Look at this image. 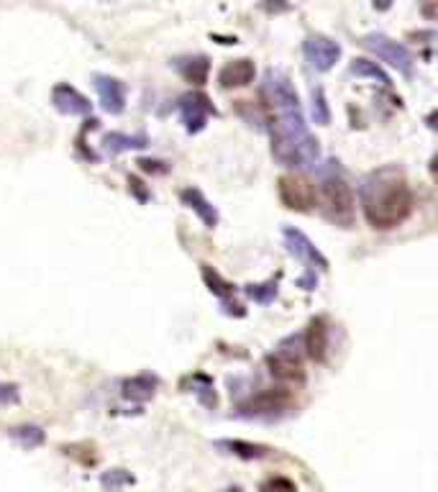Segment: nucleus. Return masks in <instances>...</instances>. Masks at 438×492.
I'll return each instance as SVG.
<instances>
[{"label": "nucleus", "instance_id": "nucleus-1", "mask_svg": "<svg viewBox=\"0 0 438 492\" xmlns=\"http://www.w3.org/2000/svg\"><path fill=\"white\" fill-rule=\"evenodd\" d=\"M359 195L367 221L379 231L400 226L413 210V193L397 167H382L372 172L362 182Z\"/></svg>", "mask_w": 438, "mask_h": 492}, {"label": "nucleus", "instance_id": "nucleus-2", "mask_svg": "<svg viewBox=\"0 0 438 492\" xmlns=\"http://www.w3.org/2000/svg\"><path fill=\"white\" fill-rule=\"evenodd\" d=\"M321 155L318 141L310 136L303 113H280L272 129V157L283 167H310Z\"/></svg>", "mask_w": 438, "mask_h": 492}, {"label": "nucleus", "instance_id": "nucleus-3", "mask_svg": "<svg viewBox=\"0 0 438 492\" xmlns=\"http://www.w3.org/2000/svg\"><path fill=\"white\" fill-rule=\"evenodd\" d=\"M321 202L330 221L351 226L354 221V193L341 178H326L321 182Z\"/></svg>", "mask_w": 438, "mask_h": 492}, {"label": "nucleus", "instance_id": "nucleus-4", "mask_svg": "<svg viewBox=\"0 0 438 492\" xmlns=\"http://www.w3.org/2000/svg\"><path fill=\"white\" fill-rule=\"evenodd\" d=\"M362 44L367 46L372 54H377L382 62H387L390 67L397 69V72H402V75H410L413 72L416 57H413V52L405 44L394 42V39L385 36V34H367L362 39Z\"/></svg>", "mask_w": 438, "mask_h": 492}, {"label": "nucleus", "instance_id": "nucleus-5", "mask_svg": "<svg viewBox=\"0 0 438 492\" xmlns=\"http://www.w3.org/2000/svg\"><path fill=\"white\" fill-rule=\"evenodd\" d=\"M280 201L290 210H300V213H307L315 201H318V193L313 187V182L306 178H298V175H285L280 178Z\"/></svg>", "mask_w": 438, "mask_h": 492}, {"label": "nucleus", "instance_id": "nucleus-6", "mask_svg": "<svg viewBox=\"0 0 438 492\" xmlns=\"http://www.w3.org/2000/svg\"><path fill=\"white\" fill-rule=\"evenodd\" d=\"M213 113H216V108H213V103L205 92L193 90V92H185L179 98V115H182V123H185L187 134H200Z\"/></svg>", "mask_w": 438, "mask_h": 492}, {"label": "nucleus", "instance_id": "nucleus-7", "mask_svg": "<svg viewBox=\"0 0 438 492\" xmlns=\"http://www.w3.org/2000/svg\"><path fill=\"white\" fill-rule=\"evenodd\" d=\"M264 95L269 98V103L280 113H298L300 111V98L292 88V83L287 80L283 72L269 69L264 77Z\"/></svg>", "mask_w": 438, "mask_h": 492}, {"label": "nucleus", "instance_id": "nucleus-8", "mask_svg": "<svg viewBox=\"0 0 438 492\" xmlns=\"http://www.w3.org/2000/svg\"><path fill=\"white\" fill-rule=\"evenodd\" d=\"M303 54H306L307 65L318 72H329L338 57H341V46L336 44L329 36H321V34H313L303 42Z\"/></svg>", "mask_w": 438, "mask_h": 492}, {"label": "nucleus", "instance_id": "nucleus-9", "mask_svg": "<svg viewBox=\"0 0 438 492\" xmlns=\"http://www.w3.org/2000/svg\"><path fill=\"white\" fill-rule=\"evenodd\" d=\"M283 236H285L287 251H290L292 257H298V259H300V262H306V265L318 267L321 272H326V269H329V259L315 249V244L307 239L303 231L292 228V226H285V228H283Z\"/></svg>", "mask_w": 438, "mask_h": 492}, {"label": "nucleus", "instance_id": "nucleus-10", "mask_svg": "<svg viewBox=\"0 0 438 492\" xmlns=\"http://www.w3.org/2000/svg\"><path fill=\"white\" fill-rule=\"evenodd\" d=\"M92 85L98 90L100 98V108L110 115H121L126 108V85L110 75H92Z\"/></svg>", "mask_w": 438, "mask_h": 492}, {"label": "nucleus", "instance_id": "nucleus-11", "mask_svg": "<svg viewBox=\"0 0 438 492\" xmlns=\"http://www.w3.org/2000/svg\"><path fill=\"white\" fill-rule=\"evenodd\" d=\"M52 106L65 115H90L92 113L90 98H85L80 90H75L67 83H60L52 88Z\"/></svg>", "mask_w": 438, "mask_h": 492}, {"label": "nucleus", "instance_id": "nucleus-12", "mask_svg": "<svg viewBox=\"0 0 438 492\" xmlns=\"http://www.w3.org/2000/svg\"><path fill=\"white\" fill-rule=\"evenodd\" d=\"M292 403V395L287 390H264L259 395H254L251 401L242 405L246 416H272V413H283Z\"/></svg>", "mask_w": 438, "mask_h": 492}, {"label": "nucleus", "instance_id": "nucleus-13", "mask_svg": "<svg viewBox=\"0 0 438 492\" xmlns=\"http://www.w3.org/2000/svg\"><path fill=\"white\" fill-rule=\"evenodd\" d=\"M267 367H269L272 377H277V380H283V382L306 380V369H303V364H300V357H298V354H292V352H285V349H280L277 354L267 357Z\"/></svg>", "mask_w": 438, "mask_h": 492}, {"label": "nucleus", "instance_id": "nucleus-14", "mask_svg": "<svg viewBox=\"0 0 438 492\" xmlns=\"http://www.w3.org/2000/svg\"><path fill=\"white\" fill-rule=\"evenodd\" d=\"M306 352L313 361L329 359V326L326 318H313L306 331Z\"/></svg>", "mask_w": 438, "mask_h": 492}, {"label": "nucleus", "instance_id": "nucleus-15", "mask_svg": "<svg viewBox=\"0 0 438 492\" xmlns=\"http://www.w3.org/2000/svg\"><path fill=\"white\" fill-rule=\"evenodd\" d=\"M257 75V67L251 60H234L219 72V85L220 88H246Z\"/></svg>", "mask_w": 438, "mask_h": 492}, {"label": "nucleus", "instance_id": "nucleus-16", "mask_svg": "<svg viewBox=\"0 0 438 492\" xmlns=\"http://www.w3.org/2000/svg\"><path fill=\"white\" fill-rule=\"evenodd\" d=\"M200 274H203V280H205V285H208V290L213 292L216 298L223 300V306H226V311L228 313H236L243 315L242 306L239 303H231V295H234V285L228 282V280H223L216 269L211 267V265H200Z\"/></svg>", "mask_w": 438, "mask_h": 492}, {"label": "nucleus", "instance_id": "nucleus-17", "mask_svg": "<svg viewBox=\"0 0 438 492\" xmlns=\"http://www.w3.org/2000/svg\"><path fill=\"white\" fill-rule=\"evenodd\" d=\"M179 201L185 202L190 210H195L197 218L208 226V228H216V226H219V210H216V205L208 201L197 187H185V190L179 193Z\"/></svg>", "mask_w": 438, "mask_h": 492}, {"label": "nucleus", "instance_id": "nucleus-18", "mask_svg": "<svg viewBox=\"0 0 438 492\" xmlns=\"http://www.w3.org/2000/svg\"><path fill=\"white\" fill-rule=\"evenodd\" d=\"M175 69L193 85H203L208 80V72H211V60L203 57V54H187V57H177Z\"/></svg>", "mask_w": 438, "mask_h": 492}, {"label": "nucleus", "instance_id": "nucleus-19", "mask_svg": "<svg viewBox=\"0 0 438 492\" xmlns=\"http://www.w3.org/2000/svg\"><path fill=\"white\" fill-rule=\"evenodd\" d=\"M156 385L159 380L154 375H139V377H129L121 385V395L131 403H147L152 401L154 393H156Z\"/></svg>", "mask_w": 438, "mask_h": 492}, {"label": "nucleus", "instance_id": "nucleus-20", "mask_svg": "<svg viewBox=\"0 0 438 492\" xmlns=\"http://www.w3.org/2000/svg\"><path fill=\"white\" fill-rule=\"evenodd\" d=\"M149 147V136L147 134H118V131H110L103 136V149L108 155H123V152H131V149H147Z\"/></svg>", "mask_w": 438, "mask_h": 492}, {"label": "nucleus", "instance_id": "nucleus-21", "mask_svg": "<svg viewBox=\"0 0 438 492\" xmlns=\"http://www.w3.org/2000/svg\"><path fill=\"white\" fill-rule=\"evenodd\" d=\"M216 448L226 451V454H234L239 459H264L269 454V448L262 444H249V441H239V439H228V441H216Z\"/></svg>", "mask_w": 438, "mask_h": 492}, {"label": "nucleus", "instance_id": "nucleus-22", "mask_svg": "<svg viewBox=\"0 0 438 492\" xmlns=\"http://www.w3.org/2000/svg\"><path fill=\"white\" fill-rule=\"evenodd\" d=\"M11 439H13V441H19L23 448H36V447H42V444L46 441V433H44V428H39V425L23 424V425H16V428H11Z\"/></svg>", "mask_w": 438, "mask_h": 492}, {"label": "nucleus", "instance_id": "nucleus-23", "mask_svg": "<svg viewBox=\"0 0 438 492\" xmlns=\"http://www.w3.org/2000/svg\"><path fill=\"white\" fill-rule=\"evenodd\" d=\"M351 75H356V77H372L379 85H390V75L379 67L377 62H370V60H354Z\"/></svg>", "mask_w": 438, "mask_h": 492}, {"label": "nucleus", "instance_id": "nucleus-24", "mask_svg": "<svg viewBox=\"0 0 438 492\" xmlns=\"http://www.w3.org/2000/svg\"><path fill=\"white\" fill-rule=\"evenodd\" d=\"M100 485H103L106 490H121V488H131V485H136V480H133L131 472L108 470V472H103Z\"/></svg>", "mask_w": 438, "mask_h": 492}, {"label": "nucleus", "instance_id": "nucleus-25", "mask_svg": "<svg viewBox=\"0 0 438 492\" xmlns=\"http://www.w3.org/2000/svg\"><path fill=\"white\" fill-rule=\"evenodd\" d=\"M313 121L321 123V126H326L330 121V111L329 103H326V92H323V88L313 90Z\"/></svg>", "mask_w": 438, "mask_h": 492}, {"label": "nucleus", "instance_id": "nucleus-26", "mask_svg": "<svg viewBox=\"0 0 438 492\" xmlns=\"http://www.w3.org/2000/svg\"><path fill=\"white\" fill-rule=\"evenodd\" d=\"M246 295L254 300V303H272L277 298V282H264V285H249Z\"/></svg>", "mask_w": 438, "mask_h": 492}, {"label": "nucleus", "instance_id": "nucleus-27", "mask_svg": "<svg viewBox=\"0 0 438 492\" xmlns=\"http://www.w3.org/2000/svg\"><path fill=\"white\" fill-rule=\"evenodd\" d=\"M139 164H141L144 172H152V175H167L170 172V167L164 162H156V159H139Z\"/></svg>", "mask_w": 438, "mask_h": 492}, {"label": "nucleus", "instance_id": "nucleus-28", "mask_svg": "<svg viewBox=\"0 0 438 492\" xmlns=\"http://www.w3.org/2000/svg\"><path fill=\"white\" fill-rule=\"evenodd\" d=\"M19 387L16 385H0V403H16Z\"/></svg>", "mask_w": 438, "mask_h": 492}, {"label": "nucleus", "instance_id": "nucleus-29", "mask_svg": "<svg viewBox=\"0 0 438 492\" xmlns=\"http://www.w3.org/2000/svg\"><path fill=\"white\" fill-rule=\"evenodd\" d=\"M264 488H287V490H292L295 485H292V482H285V480H269V482H264Z\"/></svg>", "mask_w": 438, "mask_h": 492}, {"label": "nucleus", "instance_id": "nucleus-30", "mask_svg": "<svg viewBox=\"0 0 438 492\" xmlns=\"http://www.w3.org/2000/svg\"><path fill=\"white\" fill-rule=\"evenodd\" d=\"M300 285H306V290H313V288L318 285V280H315V274H307V277L300 280Z\"/></svg>", "mask_w": 438, "mask_h": 492}, {"label": "nucleus", "instance_id": "nucleus-31", "mask_svg": "<svg viewBox=\"0 0 438 492\" xmlns=\"http://www.w3.org/2000/svg\"><path fill=\"white\" fill-rule=\"evenodd\" d=\"M390 5H393V0H374V8L377 11H387Z\"/></svg>", "mask_w": 438, "mask_h": 492}]
</instances>
